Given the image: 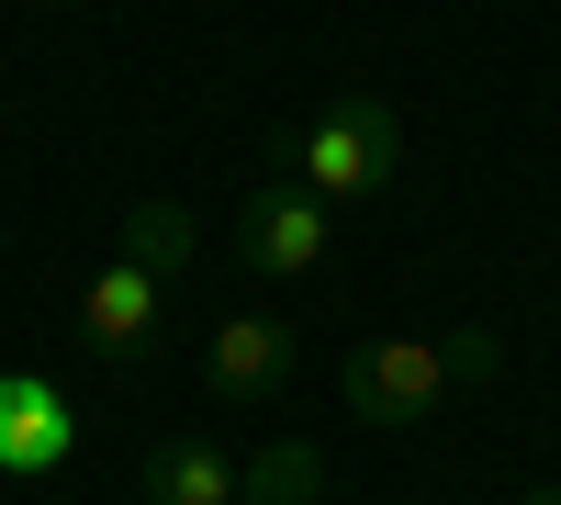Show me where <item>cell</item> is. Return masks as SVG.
<instances>
[{"instance_id":"52a82bcc","label":"cell","mask_w":561,"mask_h":505,"mask_svg":"<svg viewBox=\"0 0 561 505\" xmlns=\"http://www.w3.org/2000/svg\"><path fill=\"white\" fill-rule=\"evenodd\" d=\"M248 494V461L214 438H158L147 449V505H237Z\"/></svg>"},{"instance_id":"ba28073f","label":"cell","mask_w":561,"mask_h":505,"mask_svg":"<svg viewBox=\"0 0 561 505\" xmlns=\"http://www.w3.org/2000/svg\"><path fill=\"white\" fill-rule=\"evenodd\" d=\"M314 494H325V461H314L304 438H270L259 461H248V494L237 505H314Z\"/></svg>"},{"instance_id":"30bf717a","label":"cell","mask_w":561,"mask_h":505,"mask_svg":"<svg viewBox=\"0 0 561 505\" xmlns=\"http://www.w3.org/2000/svg\"><path fill=\"white\" fill-rule=\"evenodd\" d=\"M528 505H561V483H539V494H528Z\"/></svg>"},{"instance_id":"8992f818","label":"cell","mask_w":561,"mask_h":505,"mask_svg":"<svg viewBox=\"0 0 561 505\" xmlns=\"http://www.w3.org/2000/svg\"><path fill=\"white\" fill-rule=\"evenodd\" d=\"M280 382H293V326H280V314H225V326H203V393L270 404Z\"/></svg>"},{"instance_id":"6da1fadb","label":"cell","mask_w":561,"mask_h":505,"mask_svg":"<svg viewBox=\"0 0 561 505\" xmlns=\"http://www.w3.org/2000/svg\"><path fill=\"white\" fill-rule=\"evenodd\" d=\"M203 259V225L180 214V203H135L124 214V248L102 259V282L79 292V348L90 359H147V337L169 326V292H180V269Z\"/></svg>"},{"instance_id":"7a4b0ae2","label":"cell","mask_w":561,"mask_h":505,"mask_svg":"<svg viewBox=\"0 0 561 505\" xmlns=\"http://www.w3.org/2000/svg\"><path fill=\"white\" fill-rule=\"evenodd\" d=\"M270 158H280V180H304L314 203H382V180L404 158V124H393V102L348 90V102H325L314 124H293Z\"/></svg>"},{"instance_id":"277c9868","label":"cell","mask_w":561,"mask_h":505,"mask_svg":"<svg viewBox=\"0 0 561 505\" xmlns=\"http://www.w3.org/2000/svg\"><path fill=\"white\" fill-rule=\"evenodd\" d=\"M325 248H337V203H314L304 180H259V192L237 203V259L248 269L304 282V269H325Z\"/></svg>"},{"instance_id":"9c48e42d","label":"cell","mask_w":561,"mask_h":505,"mask_svg":"<svg viewBox=\"0 0 561 505\" xmlns=\"http://www.w3.org/2000/svg\"><path fill=\"white\" fill-rule=\"evenodd\" d=\"M449 371H460V382H494V371H505V348H494L483 326H460V337H449Z\"/></svg>"},{"instance_id":"8fae6325","label":"cell","mask_w":561,"mask_h":505,"mask_svg":"<svg viewBox=\"0 0 561 505\" xmlns=\"http://www.w3.org/2000/svg\"><path fill=\"white\" fill-rule=\"evenodd\" d=\"M45 12H57V0H45Z\"/></svg>"},{"instance_id":"3957f363","label":"cell","mask_w":561,"mask_h":505,"mask_svg":"<svg viewBox=\"0 0 561 505\" xmlns=\"http://www.w3.org/2000/svg\"><path fill=\"white\" fill-rule=\"evenodd\" d=\"M449 337H359L337 359V393H348V416L359 427H427L438 404H449Z\"/></svg>"},{"instance_id":"5b68a950","label":"cell","mask_w":561,"mask_h":505,"mask_svg":"<svg viewBox=\"0 0 561 505\" xmlns=\"http://www.w3.org/2000/svg\"><path fill=\"white\" fill-rule=\"evenodd\" d=\"M68 449H79V404L57 371H0V472L12 483H45V472H68Z\"/></svg>"}]
</instances>
